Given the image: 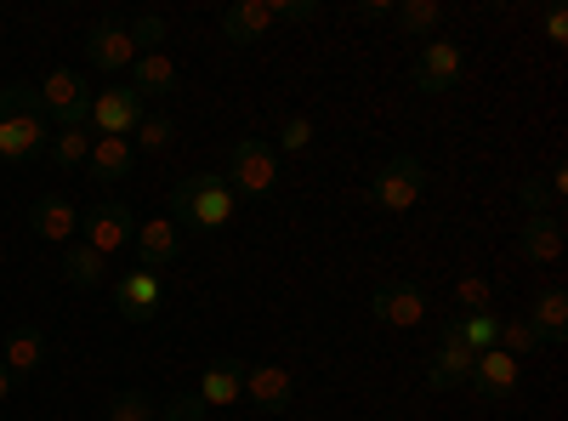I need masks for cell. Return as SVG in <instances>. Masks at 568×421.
<instances>
[{"label": "cell", "mask_w": 568, "mask_h": 421, "mask_svg": "<svg viewBox=\"0 0 568 421\" xmlns=\"http://www.w3.org/2000/svg\"><path fill=\"white\" fill-rule=\"evenodd\" d=\"M500 353H511V359H524V353H535L540 348V337L529 331V319H500V342H495Z\"/></svg>", "instance_id": "cell-30"}, {"label": "cell", "mask_w": 568, "mask_h": 421, "mask_svg": "<svg viewBox=\"0 0 568 421\" xmlns=\"http://www.w3.org/2000/svg\"><path fill=\"white\" fill-rule=\"evenodd\" d=\"M393 18H398V34H409V40H420V46L444 29V7H438V0H404Z\"/></svg>", "instance_id": "cell-26"}, {"label": "cell", "mask_w": 568, "mask_h": 421, "mask_svg": "<svg viewBox=\"0 0 568 421\" xmlns=\"http://www.w3.org/2000/svg\"><path fill=\"white\" fill-rule=\"evenodd\" d=\"M45 143H52V131H45L34 86L29 80L0 86V166H23V160L45 154Z\"/></svg>", "instance_id": "cell-1"}, {"label": "cell", "mask_w": 568, "mask_h": 421, "mask_svg": "<svg viewBox=\"0 0 568 421\" xmlns=\"http://www.w3.org/2000/svg\"><path fill=\"white\" fill-rule=\"evenodd\" d=\"M176 80H182V74H176V58H171V52H142V58L131 63V80H125V86L136 91L142 103H149V98H171Z\"/></svg>", "instance_id": "cell-20"}, {"label": "cell", "mask_w": 568, "mask_h": 421, "mask_svg": "<svg viewBox=\"0 0 568 421\" xmlns=\"http://www.w3.org/2000/svg\"><path fill=\"white\" fill-rule=\"evenodd\" d=\"M471 364H478V353H471V348H460L455 337H438V348H433V364H426V388H433V393L466 388Z\"/></svg>", "instance_id": "cell-19"}, {"label": "cell", "mask_w": 568, "mask_h": 421, "mask_svg": "<svg viewBox=\"0 0 568 421\" xmlns=\"http://www.w3.org/2000/svg\"><path fill=\"white\" fill-rule=\"evenodd\" d=\"M131 251H136V268L160 273V268H171V262H176V251H182V228H176L171 217L136 222V240H131Z\"/></svg>", "instance_id": "cell-16"}, {"label": "cell", "mask_w": 568, "mask_h": 421, "mask_svg": "<svg viewBox=\"0 0 568 421\" xmlns=\"http://www.w3.org/2000/svg\"><path fill=\"white\" fill-rule=\"evenodd\" d=\"M142 114H149V103H142L131 86L91 91V131H98V137H131Z\"/></svg>", "instance_id": "cell-9"}, {"label": "cell", "mask_w": 568, "mask_h": 421, "mask_svg": "<svg viewBox=\"0 0 568 421\" xmlns=\"http://www.w3.org/2000/svg\"><path fill=\"white\" fill-rule=\"evenodd\" d=\"M136 166V149L131 137H91V154H85V171L98 182H125Z\"/></svg>", "instance_id": "cell-22"}, {"label": "cell", "mask_w": 568, "mask_h": 421, "mask_svg": "<svg viewBox=\"0 0 568 421\" xmlns=\"http://www.w3.org/2000/svg\"><path fill=\"white\" fill-rule=\"evenodd\" d=\"M34 98H40V114L52 120L58 131L91 126V86L80 80V69H52V74L34 86Z\"/></svg>", "instance_id": "cell-6"}, {"label": "cell", "mask_w": 568, "mask_h": 421, "mask_svg": "<svg viewBox=\"0 0 568 421\" xmlns=\"http://www.w3.org/2000/svg\"><path fill=\"white\" fill-rule=\"evenodd\" d=\"M91 137H98L91 126H69V131H58L52 143H45V154H52L63 171H74V166H85V154H91Z\"/></svg>", "instance_id": "cell-28"}, {"label": "cell", "mask_w": 568, "mask_h": 421, "mask_svg": "<svg viewBox=\"0 0 568 421\" xmlns=\"http://www.w3.org/2000/svg\"><path fill=\"white\" fill-rule=\"evenodd\" d=\"M80 240H85L91 251H103V257L125 251V245L136 240V217H131V206H125V200H103V206H91V211L80 217Z\"/></svg>", "instance_id": "cell-8"}, {"label": "cell", "mask_w": 568, "mask_h": 421, "mask_svg": "<svg viewBox=\"0 0 568 421\" xmlns=\"http://www.w3.org/2000/svg\"><path fill=\"white\" fill-rule=\"evenodd\" d=\"M194 399H200L205 410H227V404H240V399H245V359H216V364L205 370V377H200Z\"/></svg>", "instance_id": "cell-18"}, {"label": "cell", "mask_w": 568, "mask_h": 421, "mask_svg": "<svg viewBox=\"0 0 568 421\" xmlns=\"http://www.w3.org/2000/svg\"><path fill=\"white\" fill-rule=\"evenodd\" d=\"M0 364H7L12 382H29L34 370L45 364V337L34 331V324H18V331H7V348H0Z\"/></svg>", "instance_id": "cell-21"}, {"label": "cell", "mask_w": 568, "mask_h": 421, "mask_svg": "<svg viewBox=\"0 0 568 421\" xmlns=\"http://www.w3.org/2000/svg\"><path fill=\"white\" fill-rule=\"evenodd\" d=\"M160 40H165V18H136V23L109 18V23H98V29L85 34V63L103 69V74H120V69H131L142 52H154Z\"/></svg>", "instance_id": "cell-2"}, {"label": "cell", "mask_w": 568, "mask_h": 421, "mask_svg": "<svg viewBox=\"0 0 568 421\" xmlns=\"http://www.w3.org/2000/svg\"><path fill=\"white\" fill-rule=\"evenodd\" d=\"M562 217L557 211H524V233H517V257L535 268H557L562 262Z\"/></svg>", "instance_id": "cell-13"}, {"label": "cell", "mask_w": 568, "mask_h": 421, "mask_svg": "<svg viewBox=\"0 0 568 421\" xmlns=\"http://www.w3.org/2000/svg\"><path fill=\"white\" fill-rule=\"evenodd\" d=\"M273 18L278 23H307V18H318V0H273Z\"/></svg>", "instance_id": "cell-33"}, {"label": "cell", "mask_w": 568, "mask_h": 421, "mask_svg": "<svg viewBox=\"0 0 568 421\" xmlns=\"http://www.w3.org/2000/svg\"><path fill=\"white\" fill-rule=\"evenodd\" d=\"M364 194H369V206H375V211L404 217V211H415V206H420V194H426V166H420L415 154H393V160H382V166L369 171Z\"/></svg>", "instance_id": "cell-4"}, {"label": "cell", "mask_w": 568, "mask_h": 421, "mask_svg": "<svg viewBox=\"0 0 568 421\" xmlns=\"http://www.w3.org/2000/svg\"><path fill=\"white\" fill-rule=\"evenodd\" d=\"M171 143H176V126L165 114H142L136 131H131V149L136 154H171Z\"/></svg>", "instance_id": "cell-27"}, {"label": "cell", "mask_w": 568, "mask_h": 421, "mask_svg": "<svg viewBox=\"0 0 568 421\" xmlns=\"http://www.w3.org/2000/svg\"><path fill=\"white\" fill-rule=\"evenodd\" d=\"M460 74H466V46L449 40V34H433L420 46L415 69H409V86L420 91V98H444V91L460 86Z\"/></svg>", "instance_id": "cell-7"}, {"label": "cell", "mask_w": 568, "mask_h": 421, "mask_svg": "<svg viewBox=\"0 0 568 421\" xmlns=\"http://www.w3.org/2000/svg\"><path fill=\"white\" fill-rule=\"evenodd\" d=\"M205 415V404L194 399V393H187V399H171L165 410H160V421H200Z\"/></svg>", "instance_id": "cell-34"}, {"label": "cell", "mask_w": 568, "mask_h": 421, "mask_svg": "<svg viewBox=\"0 0 568 421\" xmlns=\"http://www.w3.org/2000/svg\"><path fill=\"white\" fill-rule=\"evenodd\" d=\"M109 421H160L149 393H114L109 399Z\"/></svg>", "instance_id": "cell-31"}, {"label": "cell", "mask_w": 568, "mask_h": 421, "mask_svg": "<svg viewBox=\"0 0 568 421\" xmlns=\"http://www.w3.org/2000/svg\"><path fill=\"white\" fill-rule=\"evenodd\" d=\"M29 228L45 245H74L80 240V206L69 194H40L34 211H29Z\"/></svg>", "instance_id": "cell-14"}, {"label": "cell", "mask_w": 568, "mask_h": 421, "mask_svg": "<svg viewBox=\"0 0 568 421\" xmlns=\"http://www.w3.org/2000/svg\"><path fill=\"white\" fill-rule=\"evenodd\" d=\"M546 46H568V12L562 7L546 12Z\"/></svg>", "instance_id": "cell-36"}, {"label": "cell", "mask_w": 568, "mask_h": 421, "mask_svg": "<svg viewBox=\"0 0 568 421\" xmlns=\"http://www.w3.org/2000/svg\"><path fill=\"white\" fill-rule=\"evenodd\" d=\"M63 279L80 291H98V285H109V257L91 251L85 240H74V245H63Z\"/></svg>", "instance_id": "cell-25"}, {"label": "cell", "mask_w": 568, "mask_h": 421, "mask_svg": "<svg viewBox=\"0 0 568 421\" xmlns=\"http://www.w3.org/2000/svg\"><path fill=\"white\" fill-rule=\"evenodd\" d=\"M245 399H251L256 410L278 415V410L296 404V377H291L284 364H245Z\"/></svg>", "instance_id": "cell-15"}, {"label": "cell", "mask_w": 568, "mask_h": 421, "mask_svg": "<svg viewBox=\"0 0 568 421\" xmlns=\"http://www.w3.org/2000/svg\"><path fill=\"white\" fill-rule=\"evenodd\" d=\"M369 313L382 324H393V331H415V324H426V297H420V285H409V279H387V285H375Z\"/></svg>", "instance_id": "cell-12"}, {"label": "cell", "mask_w": 568, "mask_h": 421, "mask_svg": "<svg viewBox=\"0 0 568 421\" xmlns=\"http://www.w3.org/2000/svg\"><path fill=\"white\" fill-rule=\"evenodd\" d=\"M444 337H455L471 353H489L500 342V313L495 308L489 313H455V319H444Z\"/></svg>", "instance_id": "cell-24"}, {"label": "cell", "mask_w": 568, "mask_h": 421, "mask_svg": "<svg viewBox=\"0 0 568 421\" xmlns=\"http://www.w3.org/2000/svg\"><path fill=\"white\" fill-rule=\"evenodd\" d=\"M495 308V291L484 273H460L455 279V313H489Z\"/></svg>", "instance_id": "cell-29"}, {"label": "cell", "mask_w": 568, "mask_h": 421, "mask_svg": "<svg viewBox=\"0 0 568 421\" xmlns=\"http://www.w3.org/2000/svg\"><path fill=\"white\" fill-rule=\"evenodd\" d=\"M529 331L540 337V342H568V291L562 285H546L540 297H535V308H529Z\"/></svg>", "instance_id": "cell-23"}, {"label": "cell", "mask_w": 568, "mask_h": 421, "mask_svg": "<svg viewBox=\"0 0 568 421\" xmlns=\"http://www.w3.org/2000/svg\"><path fill=\"white\" fill-rule=\"evenodd\" d=\"M222 182L233 194L267 200L278 189V154H273V143H262V137H240V143L227 149V177Z\"/></svg>", "instance_id": "cell-5"}, {"label": "cell", "mask_w": 568, "mask_h": 421, "mask_svg": "<svg viewBox=\"0 0 568 421\" xmlns=\"http://www.w3.org/2000/svg\"><path fill=\"white\" fill-rule=\"evenodd\" d=\"M233 211H240V194H233L222 177H211V171H194V177H182L176 189H171V217L182 228H194V233L227 228Z\"/></svg>", "instance_id": "cell-3"}, {"label": "cell", "mask_w": 568, "mask_h": 421, "mask_svg": "<svg viewBox=\"0 0 568 421\" xmlns=\"http://www.w3.org/2000/svg\"><path fill=\"white\" fill-rule=\"evenodd\" d=\"M517 200H524V211H551V194H546L540 177H529L524 189H517Z\"/></svg>", "instance_id": "cell-35"}, {"label": "cell", "mask_w": 568, "mask_h": 421, "mask_svg": "<svg viewBox=\"0 0 568 421\" xmlns=\"http://www.w3.org/2000/svg\"><path fill=\"white\" fill-rule=\"evenodd\" d=\"M273 0H233V7L222 12V40L227 46H256L267 29H273Z\"/></svg>", "instance_id": "cell-17"}, {"label": "cell", "mask_w": 568, "mask_h": 421, "mask_svg": "<svg viewBox=\"0 0 568 421\" xmlns=\"http://www.w3.org/2000/svg\"><path fill=\"white\" fill-rule=\"evenodd\" d=\"M114 308L131 319V324H149L160 308H165V279L149 273V268H131L114 279Z\"/></svg>", "instance_id": "cell-11"}, {"label": "cell", "mask_w": 568, "mask_h": 421, "mask_svg": "<svg viewBox=\"0 0 568 421\" xmlns=\"http://www.w3.org/2000/svg\"><path fill=\"white\" fill-rule=\"evenodd\" d=\"M517 377H524V364H517L511 353H500V348H489V353H478V364H471L466 388H471L478 404H506L517 393Z\"/></svg>", "instance_id": "cell-10"}, {"label": "cell", "mask_w": 568, "mask_h": 421, "mask_svg": "<svg viewBox=\"0 0 568 421\" xmlns=\"http://www.w3.org/2000/svg\"><path fill=\"white\" fill-rule=\"evenodd\" d=\"M12 399V377H7V364H0V404Z\"/></svg>", "instance_id": "cell-37"}, {"label": "cell", "mask_w": 568, "mask_h": 421, "mask_svg": "<svg viewBox=\"0 0 568 421\" xmlns=\"http://www.w3.org/2000/svg\"><path fill=\"white\" fill-rule=\"evenodd\" d=\"M307 149H313V120L307 114H291V120L278 126V149L273 154H307Z\"/></svg>", "instance_id": "cell-32"}]
</instances>
